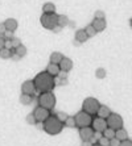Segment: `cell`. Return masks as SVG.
Here are the masks:
<instances>
[{
    "mask_svg": "<svg viewBox=\"0 0 132 146\" xmlns=\"http://www.w3.org/2000/svg\"><path fill=\"white\" fill-rule=\"evenodd\" d=\"M33 83H34V87H36V91H38L40 94H42V92H50V91H53V88L56 87L54 76H52V75L46 71L38 72V74L34 76Z\"/></svg>",
    "mask_w": 132,
    "mask_h": 146,
    "instance_id": "6da1fadb",
    "label": "cell"
},
{
    "mask_svg": "<svg viewBox=\"0 0 132 146\" xmlns=\"http://www.w3.org/2000/svg\"><path fill=\"white\" fill-rule=\"evenodd\" d=\"M42 129L48 133V134H50V136H56V134H60L64 129V122L60 121V120L54 116H49L44 122H42Z\"/></svg>",
    "mask_w": 132,
    "mask_h": 146,
    "instance_id": "7a4b0ae2",
    "label": "cell"
},
{
    "mask_svg": "<svg viewBox=\"0 0 132 146\" xmlns=\"http://www.w3.org/2000/svg\"><path fill=\"white\" fill-rule=\"evenodd\" d=\"M56 103H57V99H56L54 94L53 92H42L38 96V106L42 107V108L46 109H53L56 107Z\"/></svg>",
    "mask_w": 132,
    "mask_h": 146,
    "instance_id": "3957f363",
    "label": "cell"
},
{
    "mask_svg": "<svg viewBox=\"0 0 132 146\" xmlns=\"http://www.w3.org/2000/svg\"><path fill=\"white\" fill-rule=\"evenodd\" d=\"M101 107V103L96 100L95 98H87L83 100V104H82V111H85L88 115H96L98 113V109Z\"/></svg>",
    "mask_w": 132,
    "mask_h": 146,
    "instance_id": "277c9868",
    "label": "cell"
},
{
    "mask_svg": "<svg viewBox=\"0 0 132 146\" xmlns=\"http://www.w3.org/2000/svg\"><path fill=\"white\" fill-rule=\"evenodd\" d=\"M57 17H58L57 13H42L40 17V23L45 29L53 31L57 27Z\"/></svg>",
    "mask_w": 132,
    "mask_h": 146,
    "instance_id": "5b68a950",
    "label": "cell"
},
{
    "mask_svg": "<svg viewBox=\"0 0 132 146\" xmlns=\"http://www.w3.org/2000/svg\"><path fill=\"white\" fill-rule=\"evenodd\" d=\"M74 121H75V126L78 128H83V126H90L92 122V117L91 115L86 113L85 111H81L74 116Z\"/></svg>",
    "mask_w": 132,
    "mask_h": 146,
    "instance_id": "8992f818",
    "label": "cell"
},
{
    "mask_svg": "<svg viewBox=\"0 0 132 146\" xmlns=\"http://www.w3.org/2000/svg\"><path fill=\"white\" fill-rule=\"evenodd\" d=\"M106 122H107V126L114 130L119 129V128H123V117L119 113L111 112L109 115V117L106 119Z\"/></svg>",
    "mask_w": 132,
    "mask_h": 146,
    "instance_id": "52a82bcc",
    "label": "cell"
},
{
    "mask_svg": "<svg viewBox=\"0 0 132 146\" xmlns=\"http://www.w3.org/2000/svg\"><path fill=\"white\" fill-rule=\"evenodd\" d=\"M33 116H34V119H36V121H37V122H44L45 120L50 116V111L38 106V107H36V108H34Z\"/></svg>",
    "mask_w": 132,
    "mask_h": 146,
    "instance_id": "ba28073f",
    "label": "cell"
},
{
    "mask_svg": "<svg viewBox=\"0 0 132 146\" xmlns=\"http://www.w3.org/2000/svg\"><path fill=\"white\" fill-rule=\"evenodd\" d=\"M91 125H92V129H94V132L102 133L103 130L106 129V128H107V122H106V119H102V117H96L95 120H92Z\"/></svg>",
    "mask_w": 132,
    "mask_h": 146,
    "instance_id": "9c48e42d",
    "label": "cell"
},
{
    "mask_svg": "<svg viewBox=\"0 0 132 146\" xmlns=\"http://www.w3.org/2000/svg\"><path fill=\"white\" fill-rule=\"evenodd\" d=\"M36 92V87H34L33 80H25L21 84V94H27V95H34Z\"/></svg>",
    "mask_w": 132,
    "mask_h": 146,
    "instance_id": "30bf717a",
    "label": "cell"
},
{
    "mask_svg": "<svg viewBox=\"0 0 132 146\" xmlns=\"http://www.w3.org/2000/svg\"><path fill=\"white\" fill-rule=\"evenodd\" d=\"M58 66H60V70H61V71L69 72L71 68H73V61L68 57H64L61 59V62L58 63Z\"/></svg>",
    "mask_w": 132,
    "mask_h": 146,
    "instance_id": "8fae6325",
    "label": "cell"
},
{
    "mask_svg": "<svg viewBox=\"0 0 132 146\" xmlns=\"http://www.w3.org/2000/svg\"><path fill=\"white\" fill-rule=\"evenodd\" d=\"M94 134V129L90 126H83L79 129V137L82 138V141H88Z\"/></svg>",
    "mask_w": 132,
    "mask_h": 146,
    "instance_id": "7c38bea8",
    "label": "cell"
},
{
    "mask_svg": "<svg viewBox=\"0 0 132 146\" xmlns=\"http://www.w3.org/2000/svg\"><path fill=\"white\" fill-rule=\"evenodd\" d=\"M92 28H94L95 31H96V33L98 32H103L106 29V27H107V23H106L105 19H94L91 23Z\"/></svg>",
    "mask_w": 132,
    "mask_h": 146,
    "instance_id": "4fadbf2b",
    "label": "cell"
},
{
    "mask_svg": "<svg viewBox=\"0 0 132 146\" xmlns=\"http://www.w3.org/2000/svg\"><path fill=\"white\" fill-rule=\"evenodd\" d=\"M4 27H5V29H7L8 32H15L17 29V27H19V23H17L16 19H12V17H9V19H7V20L3 23Z\"/></svg>",
    "mask_w": 132,
    "mask_h": 146,
    "instance_id": "5bb4252c",
    "label": "cell"
},
{
    "mask_svg": "<svg viewBox=\"0 0 132 146\" xmlns=\"http://www.w3.org/2000/svg\"><path fill=\"white\" fill-rule=\"evenodd\" d=\"M87 34H86L85 29H78L77 32H75V42H79V44H82V42H86L87 41Z\"/></svg>",
    "mask_w": 132,
    "mask_h": 146,
    "instance_id": "9a60e30c",
    "label": "cell"
},
{
    "mask_svg": "<svg viewBox=\"0 0 132 146\" xmlns=\"http://www.w3.org/2000/svg\"><path fill=\"white\" fill-rule=\"evenodd\" d=\"M60 71H61V70H60V66L56 65V63H49L46 67V72H49V74H50L52 76H54V78L60 74Z\"/></svg>",
    "mask_w": 132,
    "mask_h": 146,
    "instance_id": "2e32d148",
    "label": "cell"
},
{
    "mask_svg": "<svg viewBox=\"0 0 132 146\" xmlns=\"http://www.w3.org/2000/svg\"><path fill=\"white\" fill-rule=\"evenodd\" d=\"M115 138H118L119 141H124V139L128 138V133L123 128H119V129L115 130Z\"/></svg>",
    "mask_w": 132,
    "mask_h": 146,
    "instance_id": "e0dca14e",
    "label": "cell"
},
{
    "mask_svg": "<svg viewBox=\"0 0 132 146\" xmlns=\"http://www.w3.org/2000/svg\"><path fill=\"white\" fill-rule=\"evenodd\" d=\"M111 113V111H110V108L107 106H101L98 109V113L96 115L99 116V117H102V119H107L109 117V115Z\"/></svg>",
    "mask_w": 132,
    "mask_h": 146,
    "instance_id": "ac0fdd59",
    "label": "cell"
},
{
    "mask_svg": "<svg viewBox=\"0 0 132 146\" xmlns=\"http://www.w3.org/2000/svg\"><path fill=\"white\" fill-rule=\"evenodd\" d=\"M57 25L61 28H65L69 25V17L66 15H58L57 17Z\"/></svg>",
    "mask_w": 132,
    "mask_h": 146,
    "instance_id": "d6986e66",
    "label": "cell"
},
{
    "mask_svg": "<svg viewBox=\"0 0 132 146\" xmlns=\"http://www.w3.org/2000/svg\"><path fill=\"white\" fill-rule=\"evenodd\" d=\"M62 58H64L62 53H60V51H53V53L50 54V63H56V65H58V63L61 62Z\"/></svg>",
    "mask_w": 132,
    "mask_h": 146,
    "instance_id": "ffe728a7",
    "label": "cell"
},
{
    "mask_svg": "<svg viewBox=\"0 0 132 146\" xmlns=\"http://www.w3.org/2000/svg\"><path fill=\"white\" fill-rule=\"evenodd\" d=\"M27 48H25V46H24L23 44H20L19 45V46H17V48H15L13 49V53L16 55H19V57L20 58H23V57H25V55H27Z\"/></svg>",
    "mask_w": 132,
    "mask_h": 146,
    "instance_id": "44dd1931",
    "label": "cell"
},
{
    "mask_svg": "<svg viewBox=\"0 0 132 146\" xmlns=\"http://www.w3.org/2000/svg\"><path fill=\"white\" fill-rule=\"evenodd\" d=\"M42 12L44 13H56V5L53 3H45L42 5Z\"/></svg>",
    "mask_w": 132,
    "mask_h": 146,
    "instance_id": "7402d4cb",
    "label": "cell"
},
{
    "mask_svg": "<svg viewBox=\"0 0 132 146\" xmlns=\"http://www.w3.org/2000/svg\"><path fill=\"white\" fill-rule=\"evenodd\" d=\"M33 102V96L32 95H27V94H21L20 95V103L24 106H29Z\"/></svg>",
    "mask_w": 132,
    "mask_h": 146,
    "instance_id": "603a6c76",
    "label": "cell"
},
{
    "mask_svg": "<svg viewBox=\"0 0 132 146\" xmlns=\"http://www.w3.org/2000/svg\"><path fill=\"white\" fill-rule=\"evenodd\" d=\"M12 53H13V49L3 48L1 50H0V58H3V59H8V58L12 57Z\"/></svg>",
    "mask_w": 132,
    "mask_h": 146,
    "instance_id": "cb8c5ba5",
    "label": "cell"
},
{
    "mask_svg": "<svg viewBox=\"0 0 132 146\" xmlns=\"http://www.w3.org/2000/svg\"><path fill=\"white\" fill-rule=\"evenodd\" d=\"M103 136L106 137V138H109V139H111V138H114V137H115V130L114 129H111V128H109V126H107V128H106L105 130H103Z\"/></svg>",
    "mask_w": 132,
    "mask_h": 146,
    "instance_id": "d4e9b609",
    "label": "cell"
},
{
    "mask_svg": "<svg viewBox=\"0 0 132 146\" xmlns=\"http://www.w3.org/2000/svg\"><path fill=\"white\" fill-rule=\"evenodd\" d=\"M85 32H86V34H87L88 38H90V37H94L95 34H96V31H95L94 28H92V25H87V27L85 28Z\"/></svg>",
    "mask_w": 132,
    "mask_h": 146,
    "instance_id": "484cf974",
    "label": "cell"
},
{
    "mask_svg": "<svg viewBox=\"0 0 132 146\" xmlns=\"http://www.w3.org/2000/svg\"><path fill=\"white\" fill-rule=\"evenodd\" d=\"M64 124H65L66 126H69V128H74V126H75L74 117H70V116H68V117H66V120H65Z\"/></svg>",
    "mask_w": 132,
    "mask_h": 146,
    "instance_id": "4316f807",
    "label": "cell"
},
{
    "mask_svg": "<svg viewBox=\"0 0 132 146\" xmlns=\"http://www.w3.org/2000/svg\"><path fill=\"white\" fill-rule=\"evenodd\" d=\"M95 76H96L98 79H103L106 76V70L105 68H102V67L96 68V71H95Z\"/></svg>",
    "mask_w": 132,
    "mask_h": 146,
    "instance_id": "83f0119b",
    "label": "cell"
},
{
    "mask_svg": "<svg viewBox=\"0 0 132 146\" xmlns=\"http://www.w3.org/2000/svg\"><path fill=\"white\" fill-rule=\"evenodd\" d=\"M98 143L99 145H102V146H110V139L106 138L105 136H102V137H99Z\"/></svg>",
    "mask_w": 132,
    "mask_h": 146,
    "instance_id": "f1b7e54d",
    "label": "cell"
},
{
    "mask_svg": "<svg viewBox=\"0 0 132 146\" xmlns=\"http://www.w3.org/2000/svg\"><path fill=\"white\" fill-rule=\"evenodd\" d=\"M27 122L29 124V125H36V124H37V121H36V119H34L33 113H29V115L27 116Z\"/></svg>",
    "mask_w": 132,
    "mask_h": 146,
    "instance_id": "f546056e",
    "label": "cell"
},
{
    "mask_svg": "<svg viewBox=\"0 0 132 146\" xmlns=\"http://www.w3.org/2000/svg\"><path fill=\"white\" fill-rule=\"evenodd\" d=\"M56 117H57L60 121H62V122H65V120H66V117H68V115L65 112H57L56 113Z\"/></svg>",
    "mask_w": 132,
    "mask_h": 146,
    "instance_id": "4dcf8cb0",
    "label": "cell"
},
{
    "mask_svg": "<svg viewBox=\"0 0 132 146\" xmlns=\"http://www.w3.org/2000/svg\"><path fill=\"white\" fill-rule=\"evenodd\" d=\"M11 42H12V48H13V49L17 48V46L21 44L20 40H19V38H16V37H12V38H11Z\"/></svg>",
    "mask_w": 132,
    "mask_h": 146,
    "instance_id": "1f68e13d",
    "label": "cell"
},
{
    "mask_svg": "<svg viewBox=\"0 0 132 146\" xmlns=\"http://www.w3.org/2000/svg\"><path fill=\"white\" fill-rule=\"evenodd\" d=\"M94 19H105V12L103 11H96L94 13Z\"/></svg>",
    "mask_w": 132,
    "mask_h": 146,
    "instance_id": "d6a6232c",
    "label": "cell"
},
{
    "mask_svg": "<svg viewBox=\"0 0 132 146\" xmlns=\"http://www.w3.org/2000/svg\"><path fill=\"white\" fill-rule=\"evenodd\" d=\"M119 143H120V141L118 138H115V137L110 139V146H119Z\"/></svg>",
    "mask_w": 132,
    "mask_h": 146,
    "instance_id": "836d02e7",
    "label": "cell"
},
{
    "mask_svg": "<svg viewBox=\"0 0 132 146\" xmlns=\"http://www.w3.org/2000/svg\"><path fill=\"white\" fill-rule=\"evenodd\" d=\"M119 146H132V141H129V139L127 138V139H124V141H120Z\"/></svg>",
    "mask_w": 132,
    "mask_h": 146,
    "instance_id": "e575fe53",
    "label": "cell"
},
{
    "mask_svg": "<svg viewBox=\"0 0 132 146\" xmlns=\"http://www.w3.org/2000/svg\"><path fill=\"white\" fill-rule=\"evenodd\" d=\"M3 37L5 38V40H11V38L13 37V32H8V31H7L5 33L3 34Z\"/></svg>",
    "mask_w": 132,
    "mask_h": 146,
    "instance_id": "d590c367",
    "label": "cell"
},
{
    "mask_svg": "<svg viewBox=\"0 0 132 146\" xmlns=\"http://www.w3.org/2000/svg\"><path fill=\"white\" fill-rule=\"evenodd\" d=\"M7 32V29H5V27H4L3 23H0V36H3L4 33Z\"/></svg>",
    "mask_w": 132,
    "mask_h": 146,
    "instance_id": "8d00e7d4",
    "label": "cell"
},
{
    "mask_svg": "<svg viewBox=\"0 0 132 146\" xmlns=\"http://www.w3.org/2000/svg\"><path fill=\"white\" fill-rule=\"evenodd\" d=\"M4 45H5V38L3 36H0V50L4 48Z\"/></svg>",
    "mask_w": 132,
    "mask_h": 146,
    "instance_id": "74e56055",
    "label": "cell"
},
{
    "mask_svg": "<svg viewBox=\"0 0 132 146\" xmlns=\"http://www.w3.org/2000/svg\"><path fill=\"white\" fill-rule=\"evenodd\" d=\"M4 48H7V49H13V48H12V42H11V40H5V45H4Z\"/></svg>",
    "mask_w": 132,
    "mask_h": 146,
    "instance_id": "f35d334b",
    "label": "cell"
},
{
    "mask_svg": "<svg viewBox=\"0 0 132 146\" xmlns=\"http://www.w3.org/2000/svg\"><path fill=\"white\" fill-rule=\"evenodd\" d=\"M92 143L90 141H82V146H91Z\"/></svg>",
    "mask_w": 132,
    "mask_h": 146,
    "instance_id": "ab89813d",
    "label": "cell"
},
{
    "mask_svg": "<svg viewBox=\"0 0 132 146\" xmlns=\"http://www.w3.org/2000/svg\"><path fill=\"white\" fill-rule=\"evenodd\" d=\"M61 29H62V28H61V27H58V25H57V27H56L54 29H53V32H56V33H57V32H60Z\"/></svg>",
    "mask_w": 132,
    "mask_h": 146,
    "instance_id": "60d3db41",
    "label": "cell"
},
{
    "mask_svg": "<svg viewBox=\"0 0 132 146\" xmlns=\"http://www.w3.org/2000/svg\"><path fill=\"white\" fill-rule=\"evenodd\" d=\"M91 146H102V145H99V143L98 142H96V143H92V145Z\"/></svg>",
    "mask_w": 132,
    "mask_h": 146,
    "instance_id": "b9f144b4",
    "label": "cell"
}]
</instances>
